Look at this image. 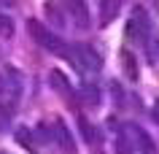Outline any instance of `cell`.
Instances as JSON below:
<instances>
[{
	"label": "cell",
	"mask_w": 159,
	"mask_h": 154,
	"mask_svg": "<svg viewBox=\"0 0 159 154\" xmlns=\"http://www.w3.org/2000/svg\"><path fill=\"white\" fill-rule=\"evenodd\" d=\"M65 8H67V14H70L73 25L78 30H89L92 19H89V8H86L84 0H65Z\"/></svg>",
	"instance_id": "3957f363"
},
{
	"label": "cell",
	"mask_w": 159,
	"mask_h": 154,
	"mask_svg": "<svg viewBox=\"0 0 159 154\" xmlns=\"http://www.w3.org/2000/svg\"><path fill=\"white\" fill-rule=\"evenodd\" d=\"M0 89H3V84H0Z\"/></svg>",
	"instance_id": "4fadbf2b"
},
{
	"label": "cell",
	"mask_w": 159,
	"mask_h": 154,
	"mask_svg": "<svg viewBox=\"0 0 159 154\" xmlns=\"http://www.w3.org/2000/svg\"><path fill=\"white\" fill-rule=\"evenodd\" d=\"M121 0H100V27H108L119 16Z\"/></svg>",
	"instance_id": "277c9868"
},
{
	"label": "cell",
	"mask_w": 159,
	"mask_h": 154,
	"mask_svg": "<svg viewBox=\"0 0 159 154\" xmlns=\"http://www.w3.org/2000/svg\"><path fill=\"white\" fill-rule=\"evenodd\" d=\"M0 35H14V25H11V19L8 16H0Z\"/></svg>",
	"instance_id": "30bf717a"
},
{
	"label": "cell",
	"mask_w": 159,
	"mask_h": 154,
	"mask_svg": "<svg viewBox=\"0 0 159 154\" xmlns=\"http://www.w3.org/2000/svg\"><path fill=\"white\" fill-rule=\"evenodd\" d=\"M116 149H119V154H129V149H127V143L119 138V143H116Z\"/></svg>",
	"instance_id": "8fae6325"
},
{
	"label": "cell",
	"mask_w": 159,
	"mask_h": 154,
	"mask_svg": "<svg viewBox=\"0 0 159 154\" xmlns=\"http://www.w3.org/2000/svg\"><path fill=\"white\" fill-rule=\"evenodd\" d=\"M51 86H54L57 92H62L67 100H73V92H70V86L65 84V76H62L59 70H51Z\"/></svg>",
	"instance_id": "52a82bcc"
},
{
	"label": "cell",
	"mask_w": 159,
	"mask_h": 154,
	"mask_svg": "<svg viewBox=\"0 0 159 154\" xmlns=\"http://www.w3.org/2000/svg\"><path fill=\"white\" fill-rule=\"evenodd\" d=\"M119 57H121V70H124V76L129 78V81H135V78H138V62H135V57L129 51H121Z\"/></svg>",
	"instance_id": "8992f818"
},
{
	"label": "cell",
	"mask_w": 159,
	"mask_h": 154,
	"mask_svg": "<svg viewBox=\"0 0 159 154\" xmlns=\"http://www.w3.org/2000/svg\"><path fill=\"white\" fill-rule=\"evenodd\" d=\"M135 138L140 141V154H157V149H154V141H151V138L146 135L140 127H135Z\"/></svg>",
	"instance_id": "9c48e42d"
},
{
	"label": "cell",
	"mask_w": 159,
	"mask_h": 154,
	"mask_svg": "<svg viewBox=\"0 0 159 154\" xmlns=\"http://www.w3.org/2000/svg\"><path fill=\"white\" fill-rule=\"evenodd\" d=\"M46 14L51 16V22H54L57 27L65 25V14L59 11V0H49V3H46Z\"/></svg>",
	"instance_id": "ba28073f"
},
{
	"label": "cell",
	"mask_w": 159,
	"mask_h": 154,
	"mask_svg": "<svg viewBox=\"0 0 159 154\" xmlns=\"http://www.w3.org/2000/svg\"><path fill=\"white\" fill-rule=\"evenodd\" d=\"M27 33H30V38H33L38 46L54 51V54H67V57H70V49H65V43L59 41L46 25H41L38 19H27Z\"/></svg>",
	"instance_id": "6da1fadb"
},
{
	"label": "cell",
	"mask_w": 159,
	"mask_h": 154,
	"mask_svg": "<svg viewBox=\"0 0 159 154\" xmlns=\"http://www.w3.org/2000/svg\"><path fill=\"white\" fill-rule=\"evenodd\" d=\"M0 124H6V122H0Z\"/></svg>",
	"instance_id": "7c38bea8"
},
{
	"label": "cell",
	"mask_w": 159,
	"mask_h": 154,
	"mask_svg": "<svg viewBox=\"0 0 159 154\" xmlns=\"http://www.w3.org/2000/svg\"><path fill=\"white\" fill-rule=\"evenodd\" d=\"M75 54H78V57L84 60V65H86V68H92V70H100V68H102L100 54H97V51H94L92 46H89V43H78V46H75Z\"/></svg>",
	"instance_id": "5b68a950"
},
{
	"label": "cell",
	"mask_w": 159,
	"mask_h": 154,
	"mask_svg": "<svg viewBox=\"0 0 159 154\" xmlns=\"http://www.w3.org/2000/svg\"><path fill=\"white\" fill-rule=\"evenodd\" d=\"M127 38L135 43H146V38H148V16L140 6L132 8V16L127 22Z\"/></svg>",
	"instance_id": "7a4b0ae2"
}]
</instances>
